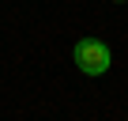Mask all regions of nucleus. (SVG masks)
Returning a JSON list of instances; mask_svg holds the SVG:
<instances>
[{
  "mask_svg": "<svg viewBox=\"0 0 128 121\" xmlns=\"http://www.w3.org/2000/svg\"><path fill=\"white\" fill-rule=\"evenodd\" d=\"M72 60H76V68H79L83 76H106L109 65H113V53H109V45L98 42V38H79L76 49H72Z\"/></svg>",
  "mask_w": 128,
  "mask_h": 121,
  "instance_id": "nucleus-1",
  "label": "nucleus"
}]
</instances>
